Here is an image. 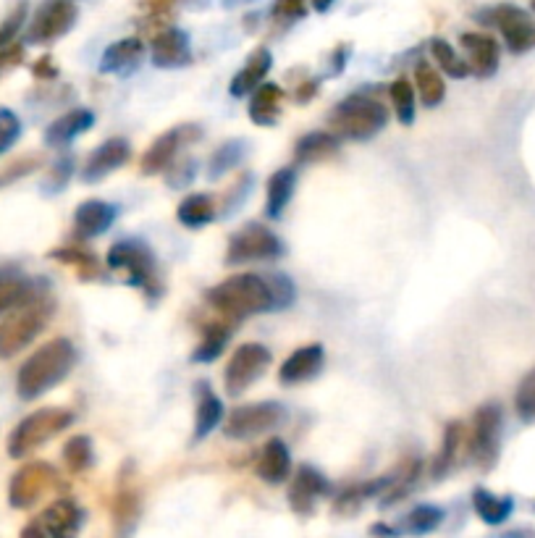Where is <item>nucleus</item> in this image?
<instances>
[{
	"mask_svg": "<svg viewBox=\"0 0 535 538\" xmlns=\"http://www.w3.org/2000/svg\"><path fill=\"white\" fill-rule=\"evenodd\" d=\"M255 473L260 476V481L265 483H284L292 473V455H289V447H286L281 439H271L263 447L258 457V465H255Z\"/></svg>",
	"mask_w": 535,
	"mask_h": 538,
	"instance_id": "24",
	"label": "nucleus"
},
{
	"mask_svg": "<svg viewBox=\"0 0 535 538\" xmlns=\"http://www.w3.org/2000/svg\"><path fill=\"white\" fill-rule=\"evenodd\" d=\"M56 313V300L45 289H32L27 300L8 310L0 321V360H11L48 329Z\"/></svg>",
	"mask_w": 535,
	"mask_h": 538,
	"instance_id": "2",
	"label": "nucleus"
},
{
	"mask_svg": "<svg viewBox=\"0 0 535 538\" xmlns=\"http://www.w3.org/2000/svg\"><path fill=\"white\" fill-rule=\"evenodd\" d=\"M244 155H247V147H244L242 140L223 142L216 153L210 155L208 179H221V176H226L231 168H237L239 163L244 161Z\"/></svg>",
	"mask_w": 535,
	"mask_h": 538,
	"instance_id": "41",
	"label": "nucleus"
},
{
	"mask_svg": "<svg viewBox=\"0 0 535 538\" xmlns=\"http://www.w3.org/2000/svg\"><path fill=\"white\" fill-rule=\"evenodd\" d=\"M237 3H244V0H223V6H237Z\"/></svg>",
	"mask_w": 535,
	"mask_h": 538,
	"instance_id": "59",
	"label": "nucleus"
},
{
	"mask_svg": "<svg viewBox=\"0 0 535 538\" xmlns=\"http://www.w3.org/2000/svg\"><path fill=\"white\" fill-rule=\"evenodd\" d=\"M294 187H297V171L289 166L278 168L276 174L268 179V197H265V213L268 218H281L284 210L289 208L294 197Z\"/></svg>",
	"mask_w": 535,
	"mask_h": 538,
	"instance_id": "28",
	"label": "nucleus"
},
{
	"mask_svg": "<svg viewBox=\"0 0 535 538\" xmlns=\"http://www.w3.org/2000/svg\"><path fill=\"white\" fill-rule=\"evenodd\" d=\"M386 124H389V108L381 100L365 95H349L328 116L331 134L349 142L373 140Z\"/></svg>",
	"mask_w": 535,
	"mask_h": 538,
	"instance_id": "4",
	"label": "nucleus"
},
{
	"mask_svg": "<svg viewBox=\"0 0 535 538\" xmlns=\"http://www.w3.org/2000/svg\"><path fill=\"white\" fill-rule=\"evenodd\" d=\"M533 11H535V0H533Z\"/></svg>",
	"mask_w": 535,
	"mask_h": 538,
	"instance_id": "60",
	"label": "nucleus"
},
{
	"mask_svg": "<svg viewBox=\"0 0 535 538\" xmlns=\"http://www.w3.org/2000/svg\"><path fill=\"white\" fill-rule=\"evenodd\" d=\"M58 470L50 462H27L24 468L16 470L8 486V504L14 510H29L35 507L48 491L56 489Z\"/></svg>",
	"mask_w": 535,
	"mask_h": 538,
	"instance_id": "13",
	"label": "nucleus"
},
{
	"mask_svg": "<svg viewBox=\"0 0 535 538\" xmlns=\"http://www.w3.org/2000/svg\"><path fill=\"white\" fill-rule=\"evenodd\" d=\"M176 218L181 226L187 229H202V226L213 224L218 218V203L213 195L197 192V195L184 197L176 208Z\"/></svg>",
	"mask_w": 535,
	"mask_h": 538,
	"instance_id": "30",
	"label": "nucleus"
},
{
	"mask_svg": "<svg viewBox=\"0 0 535 538\" xmlns=\"http://www.w3.org/2000/svg\"><path fill=\"white\" fill-rule=\"evenodd\" d=\"M202 129L197 124H181L168 129L166 134H160L158 140L150 145L145 155H142V163H139V171L145 176L163 174L171 168V163H176V155H179L181 147L195 145L200 142Z\"/></svg>",
	"mask_w": 535,
	"mask_h": 538,
	"instance_id": "14",
	"label": "nucleus"
},
{
	"mask_svg": "<svg viewBox=\"0 0 535 538\" xmlns=\"http://www.w3.org/2000/svg\"><path fill=\"white\" fill-rule=\"evenodd\" d=\"M284 90L273 82H263L250 98V119L258 126H273L281 116Z\"/></svg>",
	"mask_w": 535,
	"mask_h": 538,
	"instance_id": "29",
	"label": "nucleus"
},
{
	"mask_svg": "<svg viewBox=\"0 0 535 538\" xmlns=\"http://www.w3.org/2000/svg\"><path fill=\"white\" fill-rule=\"evenodd\" d=\"M339 153V137L331 132L305 134L294 147V161L297 163H323L331 155Z\"/></svg>",
	"mask_w": 535,
	"mask_h": 538,
	"instance_id": "31",
	"label": "nucleus"
},
{
	"mask_svg": "<svg viewBox=\"0 0 535 538\" xmlns=\"http://www.w3.org/2000/svg\"><path fill=\"white\" fill-rule=\"evenodd\" d=\"M108 268L111 271H124L126 281L132 287H139L150 297H160L163 294V284L158 279V263H155L153 250L145 242L137 239H124L108 250Z\"/></svg>",
	"mask_w": 535,
	"mask_h": 538,
	"instance_id": "6",
	"label": "nucleus"
},
{
	"mask_svg": "<svg viewBox=\"0 0 535 538\" xmlns=\"http://www.w3.org/2000/svg\"><path fill=\"white\" fill-rule=\"evenodd\" d=\"M21 137V119L11 108H0V155H6Z\"/></svg>",
	"mask_w": 535,
	"mask_h": 538,
	"instance_id": "46",
	"label": "nucleus"
},
{
	"mask_svg": "<svg viewBox=\"0 0 535 538\" xmlns=\"http://www.w3.org/2000/svg\"><path fill=\"white\" fill-rule=\"evenodd\" d=\"M501 538H535V531H530V528H517V531L504 533Z\"/></svg>",
	"mask_w": 535,
	"mask_h": 538,
	"instance_id": "57",
	"label": "nucleus"
},
{
	"mask_svg": "<svg viewBox=\"0 0 535 538\" xmlns=\"http://www.w3.org/2000/svg\"><path fill=\"white\" fill-rule=\"evenodd\" d=\"M153 63L158 69H181L192 61V45H189V35L179 27L163 29L153 40Z\"/></svg>",
	"mask_w": 535,
	"mask_h": 538,
	"instance_id": "19",
	"label": "nucleus"
},
{
	"mask_svg": "<svg viewBox=\"0 0 535 538\" xmlns=\"http://www.w3.org/2000/svg\"><path fill=\"white\" fill-rule=\"evenodd\" d=\"M74 423V413L66 407H42L37 413L27 415L8 436V455L14 460L29 457L53 436L63 434Z\"/></svg>",
	"mask_w": 535,
	"mask_h": 538,
	"instance_id": "5",
	"label": "nucleus"
},
{
	"mask_svg": "<svg viewBox=\"0 0 535 538\" xmlns=\"http://www.w3.org/2000/svg\"><path fill=\"white\" fill-rule=\"evenodd\" d=\"M370 533H373V536H381V538H397L399 536L397 528H386V525H373V528H370Z\"/></svg>",
	"mask_w": 535,
	"mask_h": 538,
	"instance_id": "56",
	"label": "nucleus"
},
{
	"mask_svg": "<svg viewBox=\"0 0 535 538\" xmlns=\"http://www.w3.org/2000/svg\"><path fill=\"white\" fill-rule=\"evenodd\" d=\"M208 302L229 321H244L276 308L271 284L258 273H234L223 279L221 284L208 289Z\"/></svg>",
	"mask_w": 535,
	"mask_h": 538,
	"instance_id": "3",
	"label": "nucleus"
},
{
	"mask_svg": "<svg viewBox=\"0 0 535 538\" xmlns=\"http://www.w3.org/2000/svg\"><path fill=\"white\" fill-rule=\"evenodd\" d=\"M268 284H271L273 289V300H276V308L273 310H281L286 308V305H292L294 302V284L286 276H281V273H276V276H268Z\"/></svg>",
	"mask_w": 535,
	"mask_h": 538,
	"instance_id": "50",
	"label": "nucleus"
},
{
	"mask_svg": "<svg viewBox=\"0 0 535 538\" xmlns=\"http://www.w3.org/2000/svg\"><path fill=\"white\" fill-rule=\"evenodd\" d=\"M281 255H284V242L268 226L247 224L229 239L226 263L244 266V263H255V260H278Z\"/></svg>",
	"mask_w": 535,
	"mask_h": 538,
	"instance_id": "10",
	"label": "nucleus"
},
{
	"mask_svg": "<svg viewBox=\"0 0 535 538\" xmlns=\"http://www.w3.org/2000/svg\"><path fill=\"white\" fill-rule=\"evenodd\" d=\"M142 58H145V42L139 37H124V40L113 42V45L105 48L103 58H100V71L124 77L132 69H137Z\"/></svg>",
	"mask_w": 535,
	"mask_h": 538,
	"instance_id": "21",
	"label": "nucleus"
},
{
	"mask_svg": "<svg viewBox=\"0 0 535 538\" xmlns=\"http://www.w3.org/2000/svg\"><path fill=\"white\" fill-rule=\"evenodd\" d=\"M465 441V426L459 420H452L444 431V441H441V452L436 455V462H433V478L441 481V478L452 470L454 460H457V452Z\"/></svg>",
	"mask_w": 535,
	"mask_h": 538,
	"instance_id": "38",
	"label": "nucleus"
},
{
	"mask_svg": "<svg viewBox=\"0 0 535 538\" xmlns=\"http://www.w3.org/2000/svg\"><path fill=\"white\" fill-rule=\"evenodd\" d=\"M307 0H276L273 3V19L292 24V21L305 19L307 16Z\"/></svg>",
	"mask_w": 535,
	"mask_h": 538,
	"instance_id": "48",
	"label": "nucleus"
},
{
	"mask_svg": "<svg viewBox=\"0 0 535 538\" xmlns=\"http://www.w3.org/2000/svg\"><path fill=\"white\" fill-rule=\"evenodd\" d=\"M195 171H197V163L195 161H181V163H171V168H168V184L174 189L179 187H187L192 179H195Z\"/></svg>",
	"mask_w": 535,
	"mask_h": 538,
	"instance_id": "51",
	"label": "nucleus"
},
{
	"mask_svg": "<svg viewBox=\"0 0 535 538\" xmlns=\"http://www.w3.org/2000/svg\"><path fill=\"white\" fill-rule=\"evenodd\" d=\"M501 423H504L501 405L488 402V405L478 407L473 418V431L467 436V455L473 457L480 470H491L499 460Z\"/></svg>",
	"mask_w": 535,
	"mask_h": 538,
	"instance_id": "8",
	"label": "nucleus"
},
{
	"mask_svg": "<svg viewBox=\"0 0 535 538\" xmlns=\"http://www.w3.org/2000/svg\"><path fill=\"white\" fill-rule=\"evenodd\" d=\"M286 420V407L281 402H252L231 410L223 423V436L234 441L255 439V436L271 434Z\"/></svg>",
	"mask_w": 535,
	"mask_h": 538,
	"instance_id": "7",
	"label": "nucleus"
},
{
	"mask_svg": "<svg viewBox=\"0 0 535 538\" xmlns=\"http://www.w3.org/2000/svg\"><path fill=\"white\" fill-rule=\"evenodd\" d=\"M389 98L391 105H394V113H397V119L402 121L404 126H410L412 121H415V111H417V103H415V87H412V82L407 77H399L391 82L389 87Z\"/></svg>",
	"mask_w": 535,
	"mask_h": 538,
	"instance_id": "43",
	"label": "nucleus"
},
{
	"mask_svg": "<svg viewBox=\"0 0 535 538\" xmlns=\"http://www.w3.org/2000/svg\"><path fill=\"white\" fill-rule=\"evenodd\" d=\"M24 16H27V3H19L14 8V14H8V19L0 24V48H6L14 42V37L19 35L21 24H24Z\"/></svg>",
	"mask_w": 535,
	"mask_h": 538,
	"instance_id": "49",
	"label": "nucleus"
},
{
	"mask_svg": "<svg viewBox=\"0 0 535 538\" xmlns=\"http://www.w3.org/2000/svg\"><path fill=\"white\" fill-rule=\"evenodd\" d=\"M35 77L37 79H56L58 77V69L56 66H53V61H50V56H45V58H40V61L35 63Z\"/></svg>",
	"mask_w": 535,
	"mask_h": 538,
	"instance_id": "53",
	"label": "nucleus"
},
{
	"mask_svg": "<svg viewBox=\"0 0 535 538\" xmlns=\"http://www.w3.org/2000/svg\"><path fill=\"white\" fill-rule=\"evenodd\" d=\"M50 258L53 260H61V263H66V266H71L74 271L79 273V279L90 281V279H98L100 273H103V268H100V260L95 258V252H90L87 247H61V250H53L50 252Z\"/></svg>",
	"mask_w": 535,
	"mask_h": 538,
	"instance_id": "36",
	"label": "nucleus"
},
{
	"mask_svg": "<svg viewBox=\"0 0 535 538\" xmlns=\"http://www.w3.org/2000/svg\"><path fill=\"white\" fill-rule=\"evenodd\" d=\"M111 515L116 538L132 536L139 523V515H142V499H139V491L134 486H119V494L113 499Z\"/></svg>",
	"mask_w": 535,
	"mask_h": 538,
	"instance_id": "26",
	"label": "nucleus"
},
{
	"mask_svg": "<svg viewBox=\"0 0 535 538\" xmlns=\"http://www.w3.org/2000/svg\"><path fill=\"white\" fill-rule=\"evenodd\" d=\"M35 289V281L24 279L16 268H0V318L21 300H27Z\"/></svg>",
	"mask_w": 535,
	"mask_h": 538,
	"instance_id": "34",
	"label": "nucleus"
},
{
	"mask_svg": "<svg viewBox=\"0 0 535 538\" xmlns=\"http://www.w3.org/2000/svg\"><path fill=\"white\" fill-rule=\"evenodd\" d=\"M315 92H318V82H305L297 90V100H299V103H307V100L313 98Z\"/></svg>",
	"mask_w": 535,
	"mask_h": 538,
	"instance_id": "55",
	"label": "nucleus"
},
{
	"mask_svg": "<svg viewBox=\"0 0 535 538\" xmlns=\"http://www.w3.org/2000/svg\"><path fill=\"white\" fill-rule=\"evenodd\" d=\"M310 3H313V8H315V11H320V14H326L328 8L334 6L336 0H310Z\"/></svg>",
	"mask_w": 535,
	"mask_h": 538,
	"instance_id": "58",
	"label": "nucleus"
},
{
	"mask_svg": "<svg viewBox=\"0 0 535 538\" xmlns=\"http://www.w3.org/2000/svg\"><path fill=\"white\" fill-rule=\"evenodd\" d=\"M223 402L213 394L208 384H197V410H195V441L208 439L223 423Z\"/></svg>",
	"mask_w": 535,
	"mask_h": 538,
	"instance_id": "27",
	"label": "nucleus"
},
{
	"mask_svg": "<svg viewBox=\"0 0 535 538\" xmlns=\"http://www.w3.org/2000/svg\"><path fill=\"white\" fill-rule=\"evenodd\" d=\"M92 124H95V113L87 111V108H74L45 129V142L50 147L69 145L71 140H77L79 134L90 132Z\"/></svg>",
	"mask_w": 535,
	"mask_h": 538,
	"instance_id": "25",
	"label": "nucleus"
},
{
	"mask_svg": "<svg viewBox=\"0 0 535 538\" xmlns=\"http://www.w3.org/2000/svg\"><path fill=\"white\" fill-rule=\"evenodd\" d=\"M71 174H74V161L66 155V158H61V161L50 166V174L48 179H45V192H50V195H53V192H61V189L69 184Z\"/></svg>",
	"mask_w": 535,
	"mask_h": 538,
	"instance_id": "47",
	"label": "nucleus"
},
{
	"mask_svg": "<svg viewBox=\"0 0 535 538\" xmlns=\"http://www.w3.org/2000/svg\"><path fill=\"white\" fill-rule=\"evenodd\" d=\"M42 166V155H24V158H16V161L6 163L0 168V189L8 187V184L19 182L24 176L35 174L37 168Z\"/></svg>",
	"mask_w": 535,
	"mask_h": 538,
	"instance_id": "44",
	"label": "nucleus"
},
{
	"mask_svg": "<svg viewBox=\"0 0 535 538\" xmlns=\"http://www.w3.org/2000/svg\"><path fill=\"white\" fill-rule=\"evenodd\" d=\"M132 158V145L124 137H111V140H105L103 145L95 147L90 153V158L84 161L82 168V179L84 182H100L113 171H119L121 166H126Z\"/></svg>",
	"mask_w": 535,
	"mask_h": 538,
	"instance_id": "15",
	"label": "nucleus"
},
{
	"mask_svg": "<svg viewBox=\"0 0 535 538\" xmlns=\"http://www.w3.org/2000/svg\"><path fill=\"white\" fill-rule=\"evenodd\" d=\"M271 365V352L258 342H247L237 347V352L229 357L226 373H223V386L229 397H242L252 384H258L263 373Z\"/></svg>",
	"mask_w": 535,
	"mask_h": 538,
	"instance_id": "9",
	"label": "nucleus"
},
{
	"mask_svg": "<svg viewBox=\"0 0 535 538\" xmlns=\"http://www.w3.org/2000/svg\"><path fill=\"white\" fill-rule=\"evenodd\" d=\"M42 523L50 538H77L82 525V510L74 499H58L42 512Z\"/></svg>",
	"mask_w": 535,
	"mask_h": 538,
	"instance_id": "23",
	"label": "nucleus"
},
{
	"mask_svg": "<svg viewBox=\"0 0 535 538\" xmlns=\"http://www.w3.org/2000/svg\"><path fill=\"white\" fill-rule=\"evenodd\" d=\"M229 339V323H208V326L202 329V339L200 344H197V350L192 352V360H195V363H213V360L221 357L223 347L229 344Z\"/></svg>",
	"mask_w": 535,
	"mask_h": 538,
	"instance_id": "37",
	"label": "nucleus"
},
{
	"mask_svg": "<svg viewBox=\"0 0 535 538\" xmlns=\"http://www.w3.org/2000/svg\"><path fill=\"white\" fill-rule=\"evenodd\" d=\"M79 19V8L74 0H45L32 16L27 29V42L32 45H50L69 35Z\"/></svg>",
	"mask_w": 535,
	"mask_h": 538,
	"instance_id": "12",
	"label": "nucleus"
},
{
	"mask_svg": "<svg viewBox=\"0 0 535 538\" xmlns=\"http://www.w3.org/2000/svg\"><path fill=\"white\" fill-rule=\"evenodd\" d=\"M420 473H423V460H420L417 455L404 457L397 468V481H394V486H391V489L383 494L381 507H391V504L402 502V499L412 491V486L417 483Z\"/></svg>",
	"mask_w": 535,
	"mask_h": 538,
	"instance_id": "35",
	"label": "nucleus"
},
{
	"mask_svg": "<svg viewBox=\"0 0 535 538\" xmlns=\"http://www.w3.org/2000/svg\"><path fill=\"white\" fill-rule=\"evenodd\" d=\"M415 87H417V98L423 100V105H428V108H436V105L444 103L446 82H444V77H441V71L436 69V63H431V61L417 63Z\"/></svg>",
	"mask_w": 535,
	"mask_h": 538,
	"instance_id": "33",
	"label": "nucleus"
},
{
	"mask_svg": "<svg viewBox=\"0 0 535 538\" xmlns=\"http://www.w3.org/2000/svg\"><path fill=\"white\" fill-rule=\"evenodd\" d=\"M24 61V48L21 45H6V48H0V77H6L8 71H14L19 63Z\"/></svg>",
	"mask_w": 535,
	"mask_h": 538,
	"instance_id": "52",
	"label": "nucleus"
},
{
	"mask_svg": "<svg viewBox=\"0 0 535 538\" xmlns=\"http://www.w3.org/2000/svg\"><path fill=\"white\" fill-rule=\"evenodd\" d=\"M478 19L488 27H496L507 42L512 53H525L535 45V21L528 11L512 6V3H501L480 11Z\"/></svg>",
	"mask_w": 535,
	"mask_h": 538,
	"instance_id": "11",
	"label": "nucleus"
},
{
	"mask_svg": "<svg viewBox=\"0 0 535 538\" xmlns=\"http://www.w3.org/2000/svg\"><path fill=\"white\" fill-rule=\"evenodd\" d=\"M271 66H273L271 50L268 48L255 50V53L250 56V61H247V66L239 69L237 74H234V79H231V84H229L231 98H247L250 92L258 90L260 84L265 82V77H268Z\"/></svg>",
	"mask_w": 535,
	"mask_h": 538,
	"instance_id": "22",
	"label": "nucleus"
},
{
	"mask_svg": "<svg viewBox=\"0 0 535 538\" xmlns=\"http://www.w3.org/2000/svg\"><path fill=\"white\" fill-rule=\"evenodd\" d=\"M21 538H48V531H45V523L40 520H32V523L24 525V531H21Z\"/></svg>",
	"mask_w": 535,
	"mask_h": 538,
	"instance_id": "54",
	"label": "nucleus"
},
{
	"mask_svg": "<svg viewBox=\"0 0 535 538\" xmlns=\"http://www.w3.org/2000/svg\"><path fill=\"white\" fill-rule=\"evenodd\" d=\"M323 365H326L323 344H305V347H299V350H294L292 355L286 357L281 371H278V381L284 386L307 384V381L318 378Z\"/></svg>",
	"mask_w": 535,
	"mask_h": 538,
	"instance_id": "17",
	"label": "nucleus"
},
{
	"mask_svg": "<svg viewBox=\"0 0 535 538\" xmlns=\"http://www.w3.org/2000/svg\"><path fill=\"white\" fill-rule=\"evenodd\" d=\"M63 462L71 473H84V470L92 468L95 462V447H92L90 436H71L66 444H63Z\"/></svg>",
	"mask_w": 535,
	"mask_h": 538,
	"instance_id": "42",
	"label": "nucleus"
},
{
	"mask_svg": "<svg viewBox=\"0 0 535 538\" xmlns=\"http://www.w3.org/2000/svg\"><path fill=\"white\" fill-rule=\"evenodd\" d=\"M462 48H465L467 53V66H470L475 77L488 79L499 71L501 50L496 37L483 35V32H465V35H462Z\"/></svg>",
	"mask_w": 535,
	"mask_h": 538,
	"instance_id": "18",
	"label": "nucleus"
},
{
	"mask_svg": "<svg viewBox=\"0 0 535 538\" xmlns=\"http://www.w3.org/2000/svg\"><path fill=\"white\" fill-rule=\"evenodd\" d=\"M74 365H77L74 344L58 336L27 357V363L21 365L19 376H16V392L24 402H32V399L48 394L50 389H56L63 378L74 371Z\"/></svg>",
	"mask_w": 535,
	"mask_h": 538,
	"instance_id": "1",
	"label": "nucleus"
},
{
	"mask_svg": "<svg viewBox=\"0 0 535 538\" xmlns=\"http://www.w3.org/2000/svg\"><path fill=\"white\" fill-rule=\"evenodd\" d=\"M116 216H119L116 205L105 203V200H84L74 210V231H77L79 239L103 237L105 231L113 226Z\"/></svg>",
	"mask_w": 535,
	"mask_h": 538,
	"instance_id": "20",
	"label": "nucleus"
},
{
	"mask_svg": "<svg viewBox=\"0 0 535 538\" xmlns=\"http://www.w3.org/2000/svg\"><path fill=\"white\" fill-rule=\"evenodd\" d=\"M473 507L478 512V518L486 525H504L512 512H515V499L512 497H496L491 491L486 489H475L473 491Z\"/></svg>",
	"mask_w": 535,
	"mask_h": 538,
	"instance_id": "32",
	"label": "nucleus"
},
{
	"mask_svg": "<svg viewBox=\"0 0 535 538\" xmlns=\"http://www.w3.org/2000/svg\"><path fill=\"white\" fill-rule=\"evenodd\" d=\"M515 410L525 423H535V368L517 386Z\"/></svg>",
	"mask_w": 535,
	"mask_h": 538,
	"instance_id": "45",
	"label": "nucleus"
},
{
	"mask_svg": "<svg viewBox=\"0 0 535 538\" xmlns=\"http://www.w3.org/2000/svg\"><path fill=\"white\" fill-rule=\"evenodd\" d=\"M331 494V483L328 478L320 473V470L310 468V465H302V468L294 473L292 486H289V504L297 515H313L315 504L318 499L328 497Z\"/></svg>",
	"mask_w": 535,
	"mask_h": 538,
	"instance_id": "16",
	"label": "nucleus"
},
{
	"mask_svg": "<svg viewBox=\"0 0 535 538\" xmlns=\"http://www.w3.org/2000/svg\"><path fill=\"white\" fill-rule=\"evenodd\" d=\"M428 48H431V58H433V63H436V69H441L444 74H449V77L465 79L473 74L465 58H459L457 50H454L444 37H433Z\"/></svg>",
	"mask_w": 535,
	"mask_h": 538,
	"instance_id": "40",
	"label": "nucleus"
},
{
	"mask_svg": "<svg viewBox=\"0 0 535 538\" xmlns=\"http://www.w3.org/2000/svg\"><path fill=\"white\" fill-rule=\"evenodd\" d=\"M444 518L446 512L441 510V507H436V504H417L415 510L404 515L402 528L404 533H410V536H428V533H433L436 528H441Z\"/></svg>",
	"mask_w": 535,
	"mask_h": 538,
	"instance_id": "39",
	"label": "nucleus"
}]
</instances>
